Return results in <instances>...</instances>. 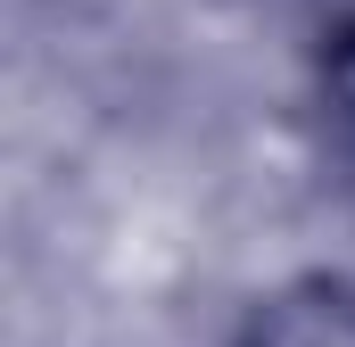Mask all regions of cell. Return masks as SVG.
I'll list each match as a JSON object with an SVG mask.
<instances>
[{
    "label": "cell",
    "mask_w": 355,
    "mask_h": 347,
    "mask_svg": "<svg viewBox=\"0 0 355 347\" xmlns=\"http://www.w3.org/2000/svg\"><path fill=\"white\" fill-rule=\"evenodd\" d=\"M322 91H331V108H339V124L355 133V17L331 33V50H322Z\"/></svg>",
    "instance_id": "2"
},
{
    "label": "cell",
    "mask_w": 355,
    "mask_h": 347,
    "mask_svg": "<svg viewBox=\"0 0 355 347\" xmlns=\"http://www.w3.org/2000/svg\"><path fill=\"white\" fill-rule=\"evenodd\" d=\"M240 347H355V281H289L248 314Z\"/></svg>",
    "instance_id": "1"
}]
</instances>
